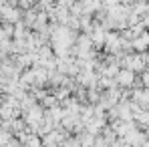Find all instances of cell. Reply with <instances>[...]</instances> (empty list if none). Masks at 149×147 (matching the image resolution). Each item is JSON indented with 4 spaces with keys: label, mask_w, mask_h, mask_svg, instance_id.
<instances>
[]
</instances>
